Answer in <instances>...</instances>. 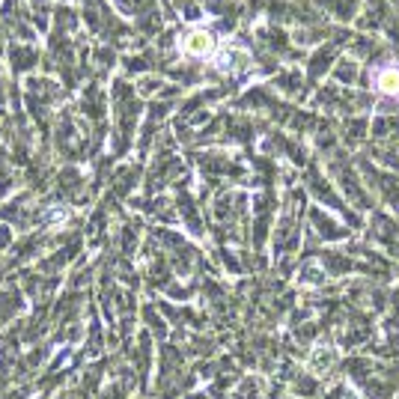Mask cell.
I'll return each mask as SVG.
<instances>
[{"instance_id":"obj_1","label":"cell","mask_w":399,"mask_h":399,"mask_svg":"<svg viewBox=\"0 0 399 399\" xmlns=\"http://www.w3.org/2000/svg\"><path fill=\"white\" fill-rule=\"evenodd\" d=\"M36 63H39V54H36L33 45H27V42L9 45V69L12 72H30Z\"/></svg>"},{"instance_id":"obj_2","label":"cell","mask_w":399,"mask_h":399,"mask_svg":"<svg viewBox=\"0 0 399 399\" xmlns=\"http://www.w3.org/2000/svg\"><path fill=\"white\" fill-rule=\"evenodd\" d=\"M114 4L122 15H131V18H140L143 12L155 9V0H114Z\"/></svg>"},{"instance_id":"obj_3","label":"cell","mask_w":399,"mask_h":399,"mask_svg":"<svg viewBox=\"0 0 399 399\" xmlns=\"http://www.w3.org/2000/svg\"><path fill=\"white\" fill-rule=\"evenodd\" d=\"M209 48H211L209 33H203V30H194V33L185 36V51H188V54H206Z\"/></svg>"},{"instance_id":"obj_4","label":"cell","mask_w":399,"mask_h":399,"mask_svg":"<svg viewBox=\"0 0 399 399\" xmlns=\"http://www.w3.org/2000/svg\"><path fill=\"white\" fill-rule=\"evenodd\" d=\"M134 182H137V167H122L117 173V179H114V191L119 197H126L131 188H134Z\"/></svg>"},{"instance_id":"obj_5","label":"cell","mask_w":399,"mask_h":399,"mask_svg":"<svg viewBox=\"0 0 399 399\" xmlns=\"http://www.w3.org/2000/svg\"><path fill=\"white\" fill-rule=\"evenodd\" d=\"M57 185H60V191H66V194H74L84 185V176L74 167H66L63 173L57 176Z\"/></svg>"},{"instance_id":"obj_6","label":"cell","mask_w":399,"mask_h":399,"mask_svg":"<svg viewBox=\"0 0 399 399\" xmlns=\"http://www.w3.org/2000/svg\"><path fill=\"white\" fill-rule=\"evenodd\" d=\"M149 66H152V57H149V54H137V57L122 60V69H126V72H146Z\"/></svg>"},{"instance_id":"obj_7","label":"cell","mask_w":399,"mask_h":399,"mask_svg":"<svg viewBox=\"0 0 399 399\" xmlns=\"http://www.w3.org/2000/svg\"><path fill=\"white\" fill-rule=\"evenodd\" d=\"M93 60H96V66H98V69H110V66L117 63V60H114V48H96V51H93Z\"/></svg>"},{"instance_id":"obj_8","label":"cell","mask_w":399,"mask_h":399,"mask_svg":"<svg viewBox=\"0 0 399 399\" xmlns=\"http://www.w3.org/2000/svg\"><path fill=\"white\" fill-rule=\"evenodd\" d=\"M158 86H161V81H158V78H143V84L137 86V90H140L143 96H149V93H155Z\"/></svg>"},{"instance_id":"obj_9","label":"cell","mask_w":399,"mask_h":399,"mask_svg":"<svg viewBox=\"0 0 399 399\" xmlns=\"http://www.w3.org/2000/svg\"><path fill=\"white\" fill-rule=\"evenodd\" d=\"M12 242V233H9V227H0V251H4V247Z\"/></svg>"},{"instance_id":"obj_10","label":"cell","mask_w":399,"mask_h":399,"mask_svg":"<svg viewBox=\"0 0 399 399\" xmlns=\"http://www.w3.org/2000/svg\"><path fill=\"white\" fill-rule=\"evenodd\" d=\"M33 4H36V6H42V0H33Z\"/></svg>"}]
</instances>
